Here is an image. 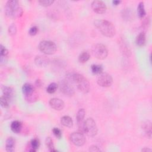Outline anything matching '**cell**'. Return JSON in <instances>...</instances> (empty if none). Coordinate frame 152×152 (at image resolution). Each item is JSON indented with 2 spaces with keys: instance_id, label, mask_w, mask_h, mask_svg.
Masks as SVG:
<instances>
[{
  "instance_id": "6da1fadb",
  "label": "cell",
  "mask_w": 152,
  "mask_h": 152,
  "mask_svg": "<svg viewBox=\"0 0 152 152\" xmlns=\"http://www.w3.org/2000/svg\"><path fill=\"white\" fill-rule=\"evenodd\" d=\"M23 12V10L17 1L10 0L6 3L5 13L8 17L15 19L20 17L22 15Z\"/></svg>"
},
{
  "instance_id": "7a4b0ae2",
  "label": "cell",
  "mask_w": 152,
  "mask_h": 152,
  "mask_svg": "<svg viewBox=\"0 0 152 152\" xmlns=\"http://www.w3.org/2000/svg\"><path fill=\"white\" fill-rule=\"evenodd\" d=\"M95 26L101 33L106 37H113L116 33V30L114 25L109 21L105 20H100L95 21Z\"/></svg>"
},
{
  "instance_id": "3957f363",
  "label": "cell",
  "mask_w": 152,
  "mask_h": 152,
  "mask_svg": "<svg viewBox=\"0 0 152 152\" xmlns=\"http://www.w3.org/2000/svg\"><path fill=\"white\" fill-rule=\"evenodd\" d=\"M80 132L89 137H94L97 133V127L93 118H87L80 128Z\"/></svg>"
},
{
  "instance_id": "277c9868",
  "label": "cell",
  "mask_w": 152,
  "mask_h": 152,
  "mask_svg": "<svg viewBox=\"0 0 152 152\" xmlns=\"http://www.w3.org/2000/svg\"><path fill=\"white\" fill-rule=\"evenodd\" d=\"M39 49L46 55H52L56 52L57 48L54 42L49 40H43L39 43Z\"/></svg>"
},
{
  "instance_id": "5b68a950",
  "label": "cell",
  "mask_w": 152,
  "mask_h": 152,
  "mask_svg": "<svg viewBox=\"0 0 152 152\" xmlns=\"http://www.w3.org/2000/svg\"><path fill=\"white\" fill-rule=\"evenodd\" d=\"M92 53L98 59L103 60L106 58L108 55V50L106 46L102 43H97L92 48Z\"/></svg>"
},
{
  "instance_id": "8992f818",
  "label": "cell",
  "mask_w": 152,
  "mask_h": 152,
  "mask_svg": "<svg viewBox=\"0 0 152 152\" xmlns=\"http://www.w3.org/2000/svg\"><path fill=\"white\" fill-rule=\"evenodd\" d=\"M97 83L101 87H110L113 83V78L110 74L106 72H102L97 77Z\"/></svg>"
},
{
  "instance_id": "52a82bcc",
  "label": "cell",
  "mask_w": 152,
  "mask_h": 152,
  "mask_svg": "<svg viewBox=\"0 0 152 152\" xmlns=\"http://www.w3.org/2000/svg\"><path fill=\"white\" fill-rule=\"evenodd\" d=\"M70 140L73 144L78 147L83 145L86 142L84 135L83 133L80 131L72 132L70 135Z\"/></svg>"
},
{
  "instance_id": "ba28073f",
  "label": "cell",
  "mask_w": 152,
  "mask_h": 152,
  "mask_svg": "<svg viewBox=\"0 0 152 152\" xmlns=\"http://www.w3.org/2000/svg\"><path fill=\"white\" fill-rule=\"evenodd\" d=\"M59 86L61 91L66 96H72L75 93L74 88L67 80L61 81L59 84Z\"/></svg>"
},
{
  "instance_id": "9c48e42d",
  "label": "cell",
  "mask_w": 152,
  "mask_h": 152,
  "mask_svg": "<svg viewBox=\"0 0 152 152\" xmlns=\"http://www.w3.org/2000/svg\"><path fill=\"white\" fill-rule=\"evenodd\" d=\"M91 8L93 11L97 14H103L106 11V5L104 2L102 1H93L91 2Z\"/></svg>"
},
{
  "instance_id": "30bf717a",
  "label": "cell",
  "mask_w": 152,
  "mask_h": 152,
  "mask_svg": "<svg viewBox=\"0 0 152 152\" xmlns=\"http://www.w3.org/2000/svg\"><path fill=\"white\" fill-rule=\"evenodd\" d=\"M84 77L77 72H69L66 75V80L70 83L78 84L81 81L83 80Z\"/></svg>"
},
{
  "instance_id": "8fae6325",
  "label": "cell",
  "mask_w": 152,
  "mask_h": 152,
  "mask_svg": "<svg viewBox=\"0 0 152 152\" xmlns=\"http://www.w3.org/2000/svg\"><path fill=\"white\" fill-rule=\"evenodd\" d=\"M50 106L56 110H61L64 109L65 103L63 100L58 98H52L49 100Z\"/></svg>"
},
{
  "instance_id": "7c38bea8",
  "label": "cell",
  "mask_w": 152,
  "mask_h": 152,
  "mask_svg": "<svg viewBox=\"0 0 152 152\" xmlns=\"http://www.w3.org/2000/svg\"><path fill=\"white\" fill-rule=\"evenodd\" d=\"M49 59L44 55H38L34 58V63L39 67H46L49 64Z\"/></svg>"
},
{
  "instance_id": "4fadbf2b",
  "label": "cell",
  "mask_w": 152,
  "mask_h": 152,
  "mask_svg": "<svg viewBox=\"0 0 152 152\" xmlns=\"http://www.w3.org/2000/svg\"><path fill=\"white\" fill-rule=\"evenodd\" d=\"M77 88L82 93H87L90 90V84L88 80L84 77L83 80L77 84Z\"/></svg>"
},
{
  "instance_id": "5bb4252c",
  "label": "cell",
  "mask_w": 152,
  "mask_h": 152,
  "mask_svg": "<svg viewBox=\"0 0 152 152\" xmlns=\"http://www.w3.org/2000/svg\"><path fill=\"white\" fill-rule=\"evenodd\" d=\"M22 91L24 97H28L35 92L34 87L30 83H25L22 87Z\"/></svg>"
},
{
  "instance_id": "9a60e30c",
  "label": "cell",
  "mask_w": 152,
  "mask_h": 152,
  "mask_svg": "<svg viewBox=\"0 0 152 152\" xmlns=\"http://www.w3.org/2000/svg\"><path fill=\"white\" fill-rule=\"evenodd\" d=\"M15 140L13 137H8L6 140L5 150L8 152H12L15 150Z\"/></svg>"
},
{
  "instance_id": "2e32d148",
  "label": "cell",
  "mask_w": 152,
  "mask_h": 152,
  "mask_svg": "<svg viewBox=\"0 0 152 152\" xmlns=\"http://www.w3.org/2000/svg\"><path fill=\"white\" fill-rule=\"evenodd\" d=\"M85 114H86V111L84 109H79L77 113L76 119H77V124L79 128L81 127V126L84 122V118L85 116Z\"/></svg>"
},
{
  "instance_id": "e0dca14e",
  "label": "cell",
  "mask_w": 152,
  "mask_h": 152,
  "mask_svg": "<svg viewBox=\"0 0 152 152\" xmlns=\"http://www.w3.org/2000/svg\"><path fill=\"white\" fill-rule=\"evenodd\" d=\"M61 123L64 126L71 128L73 126V121L69 116H64L61 119Z\"/></svg>"
},
{
  "instance_id": "ac0fdd59",
  "label": "cell",
  "mask_w": 152,
  "mask_h": 152,
  "mask_svg": "<svg viewBox=\"0 0 152 152\" xmlns=\"http://www.w3.org/2000/svg\"><path fill=\"white\" fill-rule=\"evenodd\" d=\"M146 41V38H145V34L144 32H141L139 33V34L137 36L135 42L137 46H143Z\"/></svg>"
},
{
  "instance_id": "d6986e66",
  "label": "cell",
  "mask_w": 152,
  "mask_h": 152,
  "mask_svg": "<svg viewBox=\"0 0 152 152\" xmlns=\"http://www.w3.org/2000/svg\"><path fill=\"white\" fill-rule=\"evenodd\" d=\"M22 128V124L18 121H14L11 122V129L14 133H19Z\"/></svg>"
},
{
  "instance_id": "ffe728a7",
  "label": "cell",
  "mask_w": 152,
  "mask_h": 152,
  "mask_svg": "<svg viewBox=\"0 0 152 152\" xmlns=\"http://www.w3.org/2000/svg\"><path fill=\"white\" fill-rule=\"evenodd\" d=\"M2 90L4 95L11 100L14 95V91H13L12 88L10 87L3 86Z\"/></svg>"
},
{
  "instance_id": "44dd1931",
  "label": "cell",
  "mask_w": 152,
  "mask_h": 152,
  "mask_svg": "<svg viewBox=\"0 0 152 152\" xmlns=\"http://www.w3.org/2000/svg\"><path fill=\"white\" fill-rule=\"evenodd\" d=\"M40 146L39 140L37 138H33L30 141L31 148L29 150L30 151H36Z\"/></svg>"
},
{
  "instance_id": "7402d4cb",
  "label": "cell",
  "mask_w": 152,
  "mask_h": 152,
  "mask_svg": "<svg viewBox=\"0 0 152 152\" xmlns=\"http://www.w3.org/2000/svg\"><path fill=\"white\" fill-rule=\"evenodd\" d=\"M137 12L140 18H143L145 15L146 12L145 11L143 2H140L138 4V5L137 7Z\"/></svg>"
},
{
  "instance_id": "603a6c76",
  "label": "cell",
  "mask_w": 152,
  "mask_h": 152,
  "mask_svg": "<svg viewBox=\"0 0 152 152\" xmlns=\"http://www.w3.org/2000/svg\"><path fill=\"white\" fill-rule=\"evenodd\" d=\"M143 129L147 134V137L151 138V124L149 121H147L144 124Z\"/></svg>"
},
{
  "instance_id": "cb8c5ba5",
  "label": "cell",
  "mask_w": 152,
  "mask_h": 152,
  "mask_svg": "<svg viewBox=\"0 0 152 152\" xmlns=\"http://www.w3.org/2000/svg\"><path fill=\"white\" fill-rule=\"evenodd\" d=\"M90 58V54L87 52H83L78 56V61L80 63L86 62Z\"/></svg>"
},
{
  "instance_id": "d4e9b609",
  "label": "cell",
  "mask_w": 152,
  "mask_h": 152,
  "mask_svg": "<svg viewBox=\"0 0 152 152\" xmlns=\"http://www.w3.org/2000/svg\"><path fill=\"white\" fill-rule=\"evenodd\" d=\"M45 144L47 148L49 149L50 151H55L56 150L54 149V145L53 140L50 137H47L45 140Z\"/></svg>"
},
{
  "instance_id": "484cf974",
  "label": "cell",
  "mask_w": 152,
  "mask_h": 152,
  "mask_svg": "<svg viewBox=\"0 0 152 152\" xmlns=\"http://www.w3.org/2000/svg\"><path fill=\"white\" fill-rule=\"evenodd\" d=\"M91 70L95 74H100L103 71V68L101 65L93 64L91 66Z\"/></svg>"
},
{
  "instance_id": "4316f807",
  "label": "cell",
  "mask_w": 152,
  "mask_h": 152,
  "mask_svg": "<svg viewBox=\"0 0 152 152\" xmlns=\"http://www.w3.org/2000/svg\"><path fill=\"white\" fill-rule=\"evenodd\" d=\"M0 100H1V105L2 107H4V108L8 107L9 104H10V99L9 98H8L7 97L3 95L1 97Z\"/></svg>"
},
{
  "instance_id": "83f0119b",
  "label": "cell",
  "mask_w": 152,
  "mask_h": 152,
  "mask_svg": "<svg viewBox=\"0 0 152 152\" xmlns=\"http://www.w3.org/2000/svg\"><path fill=\"white\" fill-rule=\"evenodd\" d=\"M57 88H58L57 84L55 83H52L46 88V91L48 93L52 94L56 91Z\"/></svg>"
},
{
  "instance_id": "f1b7e54d",
  "label": "cell",
  "mask_w": 152,
  "mask_h": 152,
  "mask_svg": "<svg viewBox=\"0 0 152 152\" xmlns=\"http://www.w3.org/2000/svg\"><path fill=\"white\" fill-rule=\"evenodd\" d=\"M54 2V1L52 0H40L39 1V3L43 7H49Z\"/></svg>"
},
{
  "instance_id": "f546056e",
  "label": "cell",
  "mask_w": 152,
  "mask_h": 152,
  "mask_svg": "<svg viewBox=\"0 0 152 152\" xmlns=\"http://www.w3.org/2000/svg\"><path fill=\"white\" fill-rule=\"evenodd\" d=\"M8 31H9V34L10 35H14L15 34L16 32H17V28L15 24H11L8 28Z\"/></svg>"
},
{
  "instance_id": "4dcf8cb0",
  "label": "cell",
  "mask_w": 152,
  "mask_h": 152,
  "mask_svg": "<svg viewBox=\"0 0 152 152\" xmlns=\"http://www.w3.org/2000/svg\"><path fill=\"white\" fill-rule=\"evenodd\" d=\"M52 132L56 137H57L58 138H61L62 133H61V131H60V129H59L57 128H53L52 129Z\"/></svg>"
},
{
  "instance_id": "1f68e13d",
  "label": "cell",
  "mask_w": 152,
  "mask_h": 152,
  "mask_svg": "<svg viewBox=\"0 0 152 152\" xmlns=\"http://www.w3.org/2000/svg\"><path fill=\"white\" fill-rule=\"evenodd\" d=\"M38 31V28L36 26H33L31 27L29 30V34L31 36H34L37 34Z\"/></svg>"
},
{
  "instance_id": "d6a6232c",
  "label": "cell",
  "mask_w": 152,
  "mask_h": 152,
  "mask_svg": "<svg viewBox=\"0 0 152 152\" xmlns=\"http://www.w3.org/2000/svg\"><path fill=\"white\" fill-rule=\"evenodd\" d=\"M0 49H1V56H7V55L8 53V50L4 46H3L2 45H1V46H0Z\"/></svg>"
},
{
  "instance_id": "836d02e7",
  "label": "cell",
  "mask_w": 152,
  "mask_h": 152,
  "mask_svg": "<svg viewBox=\"0 0 152 152\" xmlns=\"http://www.w3.org/2000/svg\"><path fill=\"white\" fill-rule=\"evenodd\" d=\"M89 150L91 151H100V150L97 146H95V145H92V146L90 147Z\"/></svg>"
},
{
  "instance_id": "e575fe53",
  "label": "cell",
  "mask_w": 152,
  "mask_h": 152,
  "mask_svg": "<svg viewBox=\"0 0 152 152\" xmlns=\"http://www.w3.org/2000/svg\"><path fill=\"white\" fill-rule=\"evenodd\" d=\"M121 1H113L112 2V3L115 5H119L121 3Z\"/></svg>"
},
{
  "instance_id": "d590c367",
  "label": "cell",
  "mask_w": 152,
  "mask_h": 152,
  "mask_svg": "<svg viewBox=\"0 0 152 152\" xmlns=\"http://www.w3.org/2000/svg\"><path fill=\"white\" fill-rule=\"evenodd\" d=\"M141 151H151V149H150V148H147V147H145V148H142V150H141Z\"/></svg>"
}]
</instances>
